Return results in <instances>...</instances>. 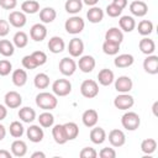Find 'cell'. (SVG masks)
I'll return each mask as SVG.
<instances>
[{"mask_svg": "<svg viewBox=\"0 0 158 158\" xmlns=\"http://www.w3.org/2000/svg\"><path fill=\"white\" fill-rule=\"evenodd\" d=\"M36 105L40 109L44 110V111H51V110H53V109L57 107L58 99L52 93L42 91V93H40V94L36 95Z\"/></svg>", "mask_w": 158, "mask_h": 158, "instance_id": "cell-1", "label": "cell"}, {"mask_svg": "<svg viewBox=\"0 0 158 158\" xmlns=\"http://www.w3.org/2000/svg\"><path fill=\"white\" fill-rule=\"evenodd\" d=\"M121 125L127 131H136L141 125V118L135 111H127L121 117Z\"/></svg>", "mask_w": 158, "mask_h": 158, "instance_id": "cell-2", "label": "cell"}, {"mask_svg": "<svg viewBox=\"0 0 158 158\" xmlns=\"http://www.w3.org/2000/svg\"><path fill=\"white\" fill-rule=\"evenodd\" d=\"M85 27V22L84 20L80 17V16H77V15H73L72 17H69L65 23H64V28L68 33L70 35H78L80 33Z\"/></svg>", "mask_w": 158, "mask_h": 158, "instance_id": "cell-3", "label": "cell"}, {"mask_svg": "<svg viewBox=\"0 0 158 158\" xmlns=\"http://www.w3.org/2000/svg\"><path fill=\"white\" fill-rule=\"evenodd\" d=\"M80 93L86 99H93L99 94V84L94 79H85L80 85Z\"/></svg>", "mask_w": 158, "mask_h": 158, "instance_id": "cell-4", "label": "cell"}, {"mask_svg": "<svg viewBox=\"0 0 158 158\" xmlns=\"http://www.w3.org/2000/svg\"><path fill=\"white\" fill-rule=\"evenodd\" d=\"M52 91L56 96H67L72 91V83L68 79H57L52 84Z\"/></svg>", "mask_w": 158, "mask_h": 158, "instance_id": "cell-5", "label": "cell"}, {"mask_svg": "<svg viewBox=\"0 0 158 158\" xmlns=\"http://www.w3.org/2000/svg\"><path fill=\"white\" fill-rule=\"evenodd\" d=\"M135 104V99L132 95H130L128 93H120L115 99H114V105L116 109L118 110H128L133 106Z\"/></svg>", "mask_w": 158, "mask_h": 158, "instance_id": "cell-6", "label": "cell"}, {"mask_svg": "<svg viewBox=\"0 0 158 158\" xmlns=\"http://www.w3.org/2000/svg\"><path fill=\"white\" fill-rule=\"evenodd\" d=\"M58 68H59V72L64 75V77H70L75 73L77 70V63L74 59L69 58V57H64L60 59L59 64H58Z\"/></svg>", "mask_w": 158, "mask_h": 158, "instance_id": "cell-7", "label": "cell"}, {"mask_svg": "<svg viewBox=\"0 0 158 158\" xmlns=\"http://www.w3.org/2000/svg\"><path fill=\"white\" fill-rule=\"evenodd\" d=\"M96 65V62H95V58L93 56H80L78 63H77V67L83 72V73H91L94 70Z\"/></svg>", "mask_w": 158, "mask_h": 158, "instance_id": "cell-8", "label": "cell"}, {"mask_svg": "<svg viewBox=\"0 0 158 158\" xmlns=\"http://www.w3.org/2000/svg\"><path fill=\"white\" fill-rule=\"evenodd\" d=\"M114 81H115V89L117 93H130L133 88V81L127 75H121Z\"/></svg>", "mask_w": 158, "mask_h": 158, "instance_id": "cell-9", "label": "cell"}, {"mask_svg": "<svg viewBox=\"0 0 158 158\" xmlns=\"http://www.w3.org/2000/svg\"><path fill=\"white\" fill-rule=\"evenodd\" d=\"M4 101H5V106L6 107H9V109H17L22 104V96L17 91L11 90V91H7L5 94Z\"/></svg>", "mask_w": 158, "mask_h": 158, "instance_id": "cell-10", "label": "cell"}, {"mask_svg": "<svg viewBox=\"0 0 158 158\" xmlns=\"http://www.w3.org/2000/svg\"><path fill=\"white\" fill-rule=\"evenodd\" d=\"M9 23L12 26V27H16V28H21L26 25L27 22V19H26V14L22 12V11H11L9 14Z\"/></svg>", "mask_w": 158, "mask_h": 158, "instance_id": "cell-11", "label": "cell"}, {"mask_svg": "<svg viewBox=\"0 0 158 158\" xmlns=\"http://www.w3.org/2000/svg\"><path fill=\"white\" fill-rule=\"evenodd\" d=\"M30 37L35 42H42L47 37V27L43 23H35L30 28Z\"/></svg>", "mask_w": 158, "mask_h": 158, "instance_id": "cell-12", "label": "cell"}, {"mask_svg": "<svg viewBox=\"0 0 158 158\" xmlns=\"http://www.w3.org/2000/svg\"><path fill=\"white\" fill-rule=\"evenodd\" d=\"M109 142L112 147H122L126 142V136L122 130L114 128L109 132Z\"/></svg>", "mask_w": 158, "mask_h": 158, "instance_id": "cell-13", "label": "cell"}, {"mask_svg": "<svg viewBox=\"0 0 158 158\" xmlns=\"http://www.w3.org/2000/svg\"><path fill=\"white\" fill-rule=\"evenodd\" d=\"M68 52L74 58L80 57L83 54V52H84V42L78 37L72 38L69 41V43H68Z\"/></svg>", "mask_w": 158, "mask_h": 158, "instance_id": "cell-14", "label": "cell"}, {"mask_svg": "<svg viewBox=\"0 0 158 158\" xmlns=\"http://www.w3.org/2000/svg\"><path fill=\"white\" fill-rule=\"evenodd\" d=\"M130 11L133 16L143 17L148 12V5L143 0H135L130 4Z\"/></svg>", "mask_w": 158, "mask_h": 158, "instance_id": "cell-15", "label": "cell"}, {"mask_svg": "<svg viewBox=\"0 0 158 158\" xmlns=\"http://www.w3.org/2000/svg\"><path fill=\"white\" fill-rule=\"evenodd\" d=\"M98 120H99V114H98V111L94 110V109H88V110H85V111L83 112V115H81V121H83L84 126H86V127H89V128L96 126Z\"/></svg>", "mask_w": 158, "mask_h": 158, "instance_id": "cell-16", "label": "cell"}, {"mask_svg": "<svg viewBox=\"0 0 158 158\" xmlns=\"http://www.w3.org/2000/svg\"><path fill=\"white\" fill-rule=\"evenodd\" d=\"M143 69L148 74H157L158 73V57L156 54H149L143 60Z\"/></svg>", "mask_w": 158, "mask_h": 158, "instance_id": "cell-17", "label": "cell"}, {"mask_svg": "<svg viewBox=\"0 0 158 158\" xmlns=\"http://www.w3.org/2000/svg\"><path fill=\"white\" fill-rule=\"evenodd\" d=\"M26 135H27V138H28L31 142H33V143L41 142V141L43 139V137H44V132H43L42 127L38 126V125H31V126L27 128Z\"/></svg>", "mask_w": 158, "mask_h": 158, "instance_id": "cell-18", "label": "cell"}, {"mask_svg": "<svg viewBox=\"0 0 158 158\" xmlns=\"http://www.w3.org/2000/svg\"><path fill=\"white\" fill-rule=\"evenodd\" d=\"M135 58L130 53H122V54H116L114 59V64L116 68H128L133 64Z\"/></svg>", "mask_w": 158, "mask_h": 158, "instance_id": "cell-19", "label": "cell"}, {"mask_svg": "<svg viewBox=\"0 0 158 158\" xmlns=\"http://www.w3.org/2000/svg\"><path fill=\"white\" fill-rule=\"evenodd\" d=\"M47 46H48L49 52H52V53H54V54L62 53V52L64 51V48H65V43H64L63 38L59 37V36H53V37H51Z\"/></svg>", "mask_w": 158, "mask_h": 158, "instance_id": "cell-20", "label": "cell"}, {"mask_svg": "<svg viewBox=\"0 0 158 158\" xmlns=\"http://www.w3.org/2000/svg\"><path fill=\"white\" fill-rule=\"evenodd\" d=\"M115 80V74L111 69H107V68H104L99 72L98 74V81L100 85L102 86H109L114 83Z\"/></svg>", "mask_w": 158, "mask_h": 158, "instance_id": "cell-21", "label": "cell"}, {"mask_svg": "<svg viewBox=\"0 0 158 158\" xmlns=\"http://www.w3.org/2000/svg\"><path fill=\"white\" fill-rule=\"evenodd\" d=\"M90 141L94 143V144H101L105 142L107 135H106V131L102 128V127H91V131H90Z\"/></svg>", "mask_w": 158, "mask_h": 158, "instance_id": "cell-22", "label": "cell"}, {"mask_svg": "<svg viewBox=\"0 0 158 158\" xmlns=\"http://www.w3.org/2000/svg\"><path fill=\"white\" fill-rule=\"evenodd\" d=\"M105 41L121 44L122 41H123V32L117 27H111L105 33Z\"/></svg>", "mask_w": 158, "mask_h": 158, "instance_id": "cell-23", "label": "cell"}, {"mask_svg": "<svg viewBox=\"0 0 158 158\" xmlns=\"http://www.w3.org/2000/svg\"><path fill=\"white\" fill-rule=\"evenodd\" d=\"M52 137H53L54 142L58 143V144H64V143L68 142L64 126L63 125H59V123L53 126V128H52Z\"/></svg>", "mask_w": 158, "mask_h": 158, "instance_id": "cell-24", "label": "cell"}, {"mask_svg": "<svg viewBox=\"0 0 158 158\" xmlns=\"http://www.w3.org/2000/svg\"><path fill=\"white\" fill-rule=\"evenodd\" d=\"M104 10L100 9L99 6H91L88 12H86V19L89 20V22L91 23H99L102 21L104 19Z\"/></svg>", "mask_w": 158, "mask_h": 158, "instance_id": "cell-25", "label": "cell"}, {"mask_svg": "<svg viewBox=\"0 0 158 158\" xmlns=\"http://www.w3.org/2000/svg\"><path fill=\"white\" fill-rule=\"evenodd\" d=\"M138 48L139 51L146 54V56H149V54H153L154 51H156V43L152 38H148V37H143L139 43H138Z\"/></svg>", "mask_w": 158, "mask_h": 158, "instance_id": "cell-26", "label": "cell"}, {"mask_svg": "<svg viewBox=\"0 0 158 158\" xmlns=\"http://www.w3.org/2000/svg\"><path fill=\"white\" fill-rule=\"evenodd\" d=\"M11 153L14 157H23L27 153V144L22 139H15L11 143Z\"/></svg>", "mask_w": 158, "mask_h": 158, "instance_id": "cell-27", "label": "cell"}, {"mask_svg": "<svg viewBox=\"0 0 158 158\" xmlns=\"http://www.w3.org/2000/svg\"><path fill=\"white\" fill-rule=\"evenodd\" d=\"M57 17V11L53 7H43L40 10V20L42 23H51L56 20Z\"/></svg>", "mask_w": 158, "mask_h": 158, "instance_id": "cell-28", "label": "cell"}, {"mask_svg": "<svg viewBox=\"0 0 158 158\" xmlns=\"http://www.w3.org/2000/svg\"><path fill=\"white\" fill-rule=\"evenodd\" d=\"M118 25H120V30L123 31V32H132L136 27V21L132 16H128V15H125V16H121L120 20H118Z\"/></svg>", "mask_w": 158, "mask_h": 158, "instance_id": "cell-29", "label": "cell"}, {"mask_svg": "<svg viewBox=\"0 0 158 158\" xmlns=\"http://www.w3.org/2000/svg\"><path fill=\"white\" fill-rule=\"evenodd\" d=\"M19 117L22 122H26V123H31L36 120V111L30 107V106H25V107H21L19 110Z\"/></svg>", "mask_w": 158, "mask_h": 158, "instance_id": "cell-30", "label": "cell"}, {"mask_svg": "<svg viewBox=\"0 0 158 158\" xmlns=\"http://www.w3.org/2000/svg\"><path fill=\"white\" fill-rule=\"evenodd\" d=\"M11 80L16 86H23L27 83V72L25 69H16L12 72Z\"/></svg>", "mask_w": 158, "mask_h": 158, "instance_id": "cell-31", "label": "cell"}, {"mask_svg": "<svg viewBox=\"0 0 158 158\" xmlns=\"http://www.w3.org/2000/svg\"><path fill=\"white\" fill-rule=\"evenodd\" d=\"M83 1L81 0H67L65 4H64V9L68 14H72V15H77L78 12L81 11L83 9Z\"/></svg>", "mask_w": 158, "mask_h": 158, "instance_id": "cell-32", "label": "cell"}, {"mask_svg": "<svg viewBox=\"0 0 158 158\" xmlns=\"http://www.w3.org/2000/svg\"><path fill=\"white\" fill-rule=\"evenodd\" d=\"M21 11L25 14L33 15L40 11V2L36 0H26L21 4Z\"/></svg>", "mask_w": 158, "mask_h": 158, "instance_id": "cell-33", "label": "cell"}, {"mask_svg": "<svg viewBox=\"0 0 158 158\" xmlns=\"http://www.w3.org/2000/svg\"><path fill=\"white\" fill-rule=\"evenodd\" d=\"M37 120L40 122V126L43 128H49L54 125V116L49 111H43L42 114H40Z\"/></svg>", "mask_w": 158, "mask_h": 158, "instance_id": "cell-34", "label": "cell"}, {"mask_svg": "<svg viewBox=\"0 0 158 158\" xmlns=\"http://www.w3.org/2000/svg\"><path fill=\"white\" fill-rule=\"evenodd\" d=\"M12 43L17 48H25L27 46V43H28V36H27V33L23 32V31H17L14 35Z\"/></svg>", "mask_w": 158, "mask_h": 158, "instance_id": "cell-35", "label": "cell"}, {"mask_svg": "<svg viewBox=\"0 0 158 158\" xmlns=\"http://www.w3.org/2000/svg\"><path fill=\"white\" fill-rule=\"evenodd\" d=\"M153 28H154L153 22L149 21V20H142V21L138 22V26H137L138 33L142 35V36H144V37L146 36H149L153 32Z\"/></svg>", "mask_w": 158, "mask_h": 158, "instance_id": "cell-36", "label": "cell"}, {"mask_svg": "<svg viewBox=\"0 0 158 158\" xmlns=\"http://www.w3.org/2000/svg\"><path fill=\"white\" fill-rule=\"evenodd\" d=\"M64 126V130H65V135H67V138L68 141H73L78 137L79 135V127L75 122H67V123H63Z\"/></svg>", "mask_w": 158, "mask_h": 158, "instance_id": "cell-37", "label": "cell"}, {"mask_svg": "<svg viewBox=\"0 0 158 158\" xmlns=\"http://www.w3.org/2000/svg\"><path fill=\"white\" fill-rule=\"evenodd\" d=\"M15 53V46L9 40H0V54L4 57H11Z\"/></svg>", "mask_w": 158, "mask_h": 158, "instance_id": "cell-38", "label": "cell"}, {"mask_svg": "<svg viewBox=\"0 0 158 158\" xmlns=\"http://www.w3.org/2000/svg\"><path fill=\"white\" fill-rule=\"evenodd\" d=\"M157 149V141L154 138H146L141 142V151L144 154H152Z\"/></svg>", "mask_w": 158, "mask_h": 158, "instance_id": "cell-39", "label": "cell"}, {"mask_svg": "<svg viewBox=\"0 0 158 158\" xmlns=\"http://www.w3.org/2000/svg\"><path fill=\"white\" fill-rule=\"evenodd\" d=\"M33 84L37 89H47L49 85V77L46 73H38L33 79Z\"/></svg>", "mask_w": 158, "mask_h": 158, "instance_id": "cell-40", "label": "cell"}, {"mask_svg": "<svg viewBox=\"0 0 158 158\" xmlns=\"http://www.w3.org/2000/svg\"><path fill=\"white\" fill-rule=\"evenodd\" d=\"M9 132L14 138H20V137H22V135L25 132V128H23V126L20 121H12L10 123Z\"/></svg>", "mask_w": 158, "mask_h": 158, "instance_id": "cell-41", "label": "cell"}, {"mask_svg": "<svg viewBox=\"0 0 158 158\" xmlns=\"http://www.w3.org/2000/svg\"><path fill=\"white\" fill-rule=\"evenodd\" d=\"M118 51H120V44L117 43L109 42V41H105L102 43V52L107 56H116L118 54Z\"/></svg>", "mask_w": 158, "mask_h": 158, "instance_id": "cell-42", "label": "cell"}, {"mask_svg": "<svg viewBox=\"0 0 158 158\" xmlns=\"http://www.w3.org/2000/svg\"><path fill=\"white\" fill-rule=\"evenodd\" d=\"M12 70V64L7 59H1L0 60V77H6L11 73Z\"/></svg>", "mask_w": 158, "mask_h": 158, "instance_id": "cell-43", "label": "cell"}, {"mask_svg": "<svg viewBox=\"0 0 158 158\" xmlns=\"http://www.w3.org/2000/svg\"><path fill=\"white\" fill-rule=\"evenodd\" d=\"M22 67L25 68V69H30V70H32V69H36L38 65H37V63H36V60L33 59V57L31 56V54H27V56H25L23 58H22Z\"/></svg>", "mask_w": 158, "mask_h": 158, "instance_id": "cell-44", "label": "cell"}, {"mask_svg": "<svg viewBox=\"0 0 158 158\" xmlns=\"http://www.w3.org/2000/svg\"><path fill=\"white\" fill-rule=\"evenodd\" d=\"M106 14H107V16H110V17H118V16H121V14H122V9H120L118 6H116L115 4H109L107 6H106Z\"/></svg>", "mask_w": 158, "mask_h": 158, "instance_id": "cell-45", "label": "cell"}, {"mask_svg": "<svg viewBox=\"0 0 158 158\" xmlns=\"http://www.w3.org/2000/svg\"><path fill=\"white\" fill-rule=\"evenodd\" d=\"M31 56L33 57V59L36 60L37 65H43L46 62H47V54L43 52V51H35L31 53Z\"/></svg>", "mask_w": 158, "mask_h": 158, "instance_id": "cell-46", "label": "cell"}, {"mask_svg": "<svg viewBox=\"0 0 158 158\" xmlns=\"http://www.w3.org/2000/svg\"><path fill=\"white\" fill-rule=\"evenodd\" d=\"M79 156H80L81 158H96V157H98V152H96L95 148H93V147H84V148L80 151Z\"/></svg>", "mask_w": 158, "mask_h": 158, "instance_id": "cell-47", "label": "cell"}, {"mask_svg": "<svg viewBox=\"0 0 158 158\" xmlns=\"http://www.w3.org/2000/svg\"><path fill=\"white\" fill-rule=\"evenodd\" d=\"M98 154H99V157H101V158H115V157H116V151H115L114 148L105 147V148H102Z\"/></svg>", "mask_w": 158, "mask_h": 158, "instance_id": "cell-48", "label": "cell"}, {"mask_svg": "<svg viewBox=\"0 0 158 158\" xmlns=\"http://www.w3.org/2000/svg\"><path fill=\"white\" fill-rule=\"evenodd\" d=\"M9 32H10V23H9V21L0 19V37L7 36Z\"/></svg>", "mask_w": 158, "mask_h": 158, "instance_id": "cell-49", "label": "cell"}, {"mask_svg": "<svg viewBox=\"0 0 158 158\" xmlns=\"http://www.w3.org/2000/svg\"><path fill=\"white\" fill-rule=\"evenodd\" d=\"M17 5V0H0V6L5 10H14Z\"/></svg>", "mask_w": 158, "mask_h": 158, "instance_id": "cell-50", "label": "cell"}, {"mask_svg": "<svg viewBox=\"0 0 158 158\" xmlns=\"http://www.w3.org/2000/svg\"><path fill=\"white\" fill-rule=\"evenodd\" d=\"M127 2H128L127 0H112V4H115L116 6H118V7L122 9V10L127 6Z\"/></svg>", "mask_w": 158, "mask_h": 158, "instance_id": "cell-51", "label": "cell"}, {"mask_svg": "<svg viewBox=\"0 0 158 158\" xmlns=\"http://www.w3.org/2000/svg\"><path fill=\"white\" fill-rule=\"evenodd\" d=\"M7 116V107L2 104H0V121H2Z\"/></svg>", "mask_w": 158, "mask_h": 158, "instance_id": "cell-52", "label": "cell"}, {"mask_svg": "<svg viewBox=\"0 0 158 158\" xmlns=\"http://www.w3.org/2000/svg\"><path fill=\"white\" fill-rule=\"evenodd\" d=\"M12 153L6 149H0V158H11Z\"/></svg>", "mask_w": 158, "mask_h": 158, "instance_id": "cell-53", "label": "cell"}, {"mask_svg": "<svg viewBox=\"0 0 158 158\" xmlns=\"http://www.w3.org/2000/svg\"><path fill=\"white\" fill-rule=\"evenodd\" d=\"M31 158H46V154H44L43 152L37 151V152H33V153L31 154Z\"/></svg>", "mask_w": 158, "mask_h": 158, "instance_id": "cell-54", "label": "cell"}, {"mask_svg": "<svg viewBox=\"0 0 158 158\" xmlns=\"http://www.w3.org/2000/svg\"><path fill=\"white\" fill-rule=\"evenodd\" d=\"M81 1L88 6H96V4L99 2V0H81Z\"/></svg>", "mask_w": 158, "mask_h": 158, "instance_id": "cell-55", "label": "cell"}, {"mask_svg": "<svg viewBox=\"0 0 158 158\" xmlns=\"http://www.w3.org/2000/svg\"><path fill=\"white\" fill-rule=\"evenodd\" d=\"M5 136H6V128L4 125L0 123V141H2L5 138Z\"/></svg>", "mask_w": 158, "mask_h": 158, "instance_id": "cell-56", "label": "cell"}, {"mask_svg": "<svg viewBox=\"0 0 158 158\" xmlns=\"http://www.w3.org/2000/svg\"><path fill=\"white\" fill-rule=\"evenodd\" d=\"M157 106H158V101H156V102L153 104V107H152V109H153V114H154L156 116H157Z\"/></svg>", "mask_w": 158, "mask_h": 158, "instance_id": "cell-57", "label": "cell"}]
</instances>
